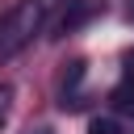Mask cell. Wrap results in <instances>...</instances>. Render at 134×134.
Returning a JSON list of instances; mask_svg holds the SVG:
<instances>
[{
  "instance_id": "6da1fadb",
  "label": "cell",
  "mask_w": 134,
  "mask_h": 134,
  "mask_svg": "<svg viewBox=\"0 0 134 134\" xmlns=\"http://www.w3.org/2000/svg\"><path fill=\"white\" fill-rule=\"evenodd\" d=\"M59 4H63V0H21V4L0 21V59L21 54V50L46 29V21L54 17Z\"/></svg>"
},
{
  "instance_id": "7a4b0ae2",
  "label": "cell",
  "mask_w": 134,
  "mask_h": 134,
  "mask_svg": "<svg viewBox=\"0 0 134 134\" xmlns=\"http://www.w3.org/2000/svg\"><path fill=\"white\" fill-rule=\"evenodd\" d=\"M92 8H96V4H92V0H75V8H71V13H63V17H59V29H63V34H67V29H75V25H80V21H88V17H92Z\"/></svg>"
},
{
  "instance_id": "3957f363",
  "label": "cell",
  "mask_w": 134,
  "mask_h": 134,
  "mask_svg": "<svg viewBox=\"0 0 134 134\" xmlns=\"http://www.w3.org/2000/svg\"><path fill=\"white\" fill-rule=\"evenodd\" d=\"M88 134H121V126L113 117H92L88 121Z\"/></svg>"
},
{
  "instance_id": "277c9868",
  "label": "cell",
  "mask_w": 134,
  "mask_h": 134,
  "mask_svg": "<svg viewBox=\"0 0 134 134\" xmlns=\"http://www.w3.org/2000/svg\"><path fill=\"white\" fill-rule=\"evenodd\" d=\"M8 96H13V88L0 84V121H4V113H8Z\"/></svg>"
},
{
  "instance_id": "5b68a950",
  "label": "cell",
  "mask_w": 134,
  "mask_h": 134,
  "mask_svg": "<svg viewBox=\"0 0 134 134\" xmlns=\"http://www.w3.org/2000/svg\"><path fill=\"white\" fill-rule=\"evenodd\" d=\"M126 17H130V21H134V0H126Z\"/></svg>"
},
{
  "instance_id": "8992f818",
  "label": "cell",
  "mask_w": 134,
  "mask_h": 134,
  "mask_svg": "<svg viewBox=\"0 0 134 134\" xmlns=\"http://www.w3.org/2000/svg\"><path fill=\"white\" fill-rule=\"evenodd\" d=\"M34 134H46V130H34Z\"/></svg>"
}]
</instances>
